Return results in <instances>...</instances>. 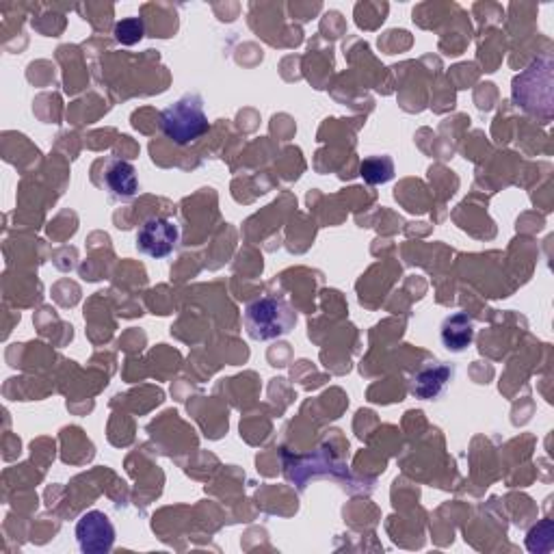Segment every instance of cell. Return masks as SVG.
<instances>
[{
  "label": "cell",
  "instance_id": "8992f818",
  "mask_svg": "<svg viewBox=\"0 0 554 554\" xmlns=\"http://www.w3.org/2000/svg\"><path fill=\"white\" fill-rule=\"evenodd\" d=\"M104 189L109 191L113 200H133L139 191L137 169L133 163L122 161V158H113V161L104 169Z\"/></svg>",
  "mask_w": 554,
  "mask_h": 554
},
{
  "label": "cell",
  "instance_id": "3957f363",
  "mask_svg": "<svg viewBox=\"0 0 554 554\" xmlns=\"http://www.w3.org/2000/svg\"><path fill=\"white\" fill-rule=\"evenodd\" d=\"M178 241H180L178 223L165 217H150L148 221H143V226L137 232L139 254L156 260L174 254Z\"/></svg>",
  "mask_w": 554,
  "mask_h": 554
},
{
  "label": "cell",
  "instance_id": "9c48e42d",
  "mask_svg": "<svg viewBox=\"0 0 554 554\" xmlns=\"http://www.w3.org/2000/svg\"><path fill=\"white\" fill-rule=\"evenodd\" d=\"M113 35L122 46H135L145 35L143 20L141 18H124L115 24Z\"/></svg>",
  "mask_w": 554,
  "mask_h": 554
},
{
  "label": "cell",
  "instance_id": "6da1fadb",
  "mask_svg": "<svg viewBox=\"0 0 554 554\" xmlns=\"http://www.w3.org/2000/svg\"><path fill=\"white\" fill-rule=\"evenodd\" d=\"M243 321L249 338L275 340L293 332L297 325V314L284 299L260 297L245 308Z\"/></svg>",
  "mask_w": 554,
  "mask_h": 554
},
{
  "label": "cell",
  "instance_id": "7a4b0ae2",
  "mask_svg": "<svg viewBox=\"0 0 554 554\" xmlns=\"http://www.w3.org/2000/svg\"><path fill=\"white\" fill-rule=\"evenodd\" d=\"M161 128L178 145L193 143L208 133V117L204 113V100L197 94L182 96L161 113Z\"/></svg>",
  "mask_w": 554,
  "mask_h": 554
},
{
  "label": "cell",
  "instance_id": "277c9868",
  "mask_svg": "<svg viewBox=\"0 0 554 554\" xmlns=\"http://www.w3.org/2000/svg\"><path fill=\"white\" fill-rule=\"evenodd\" d=\"M76 542L85 554H107L115 546V526L104 511H87L76 522Z\"/></svg>",
  "mask_w": 554,
  "mask_h": 554
},
{
  "label": "cell",
  "instance_id": "52a82bcc",
  "mask_svg": "<svg viewBox=\"0 0 554 554\" xmlns=\"http://www.w3.org/2000/svg\"><path fill=\"white\" fill-rule=\"evenodd\" d=\"M440 340L451 353H464L474 342V321L466 312L446 316L440 327Z\"/></svg>",
  "mask_w": 554,
  "mask_h": 554
},
{
  "label": "cell",
  "instance_id": "5b68a950",
  "mask_svg": "<svg viewBox=\"0 0 554 554\" xmlns=\"http://www.w3.org/2000/svg\"><path fill=\"white\" fill-rule=\"evenodd\" d=\"M455 379V366L451 364H429L414 375L412 379V394L420 401H438L446 388L451 386V381Z\"/></svg>",
  "mask_w": 554,
  "mask_h": 554
},
{
  "label": "cell",
  "instance_id": "ba28073f",
  "mask_svg": "<svg viewBox=\"0 0 554 554\" xmlns=\"http://www.w3.org/2000/svg\"><path fill=\"white\" fill-rule=\"evenodd\" d=\"M360 176L366 184H386L394 178V161L390 156H368L360 165Z\"/></svg>",
  "mask_w": 554,
  "mask_h": 554
}]
</instances>
